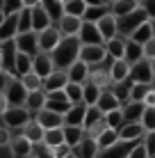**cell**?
I'll list each match as a JSON object with an SVG mask.
<instances>
[{
  "mask_svg": "<svg viewBox=\"0 0 155 158\" xmlns=\"http://www.w3.org/2000/svg\"><path fill=\"white\" fill-rule=\"evenodd\" d=\"M123 110V119L126 124H141V117H144V110H146V106L144 103H128V106L121 108Z\"/></svg>",
  "mask_w": 155,
  "mask_h": 158,
  "instance_id": "cell-25",
  "label": "cell"
},
{
  "mask_svg": "<svg viewBox=\"0 0 155 158\" xmlns=\"http://www.w3.org/2000/svg\"><path fill=\"white\" fill-rule=\"evenodd\" d=\"M68 83H71V80H68V71H60V69H57L50 78L44 80V92H46V94H52V92H64Z\"/></svg>",
  "mask_w": 155,
  "mask_h": 158,
  "instance_id": "cell-13",
  "label": "cell"
},
{
  "mask_svg": "<svg viewBox=\"0 0 155 158\" xmlns=\"http://www.w3.org/2000/svg\"><path fill=\"white\" fill-rule=\"evenodd\" d=\"M100 87L98 85H94V83H84V103H87V106H96V103H98V99H100Z\"/></svg>",
  "mask_w": 155,
  "mask_h": 158,
  "instance_id": "cell-43",
  "label": "cell"
},
{
  "mask_svg": "<svg viewBox=\"0 0 155 158\" xmlns=\"http://www.w3.org/2000/svg\"><path fill=\"white\" fill-rule=\"evenodd\" d=\"M96 106L100 108L103 115H110V112H114V110H121V103H119V99H116L114 94H112V89H103L100 92V99H98Z\"/></svg>",
  "mask_w": 155,
  "mask_h": 158,
  "instance_id": "cell-22",
  "label": "cell"
},
{
  "mask_svg": "<svg viewBox=\"0 0 155 158\" xmlns=\"http://www.w3.org/2000/svg\"><path fill=\"white\" fill-rule=\"evenodd\" d=\"M32 69H34V57L25 55V53H18V57H16V76L23 78V76L32 73Z\"/></svg>",
  "mask_w": 155,
  "mask_h": 158,
  "instance_id": "cell-39",
  "label": "cell"
},
{
  "mask_svg": "<svg viewBox=\"0 0 155 158\" xmlns=\"http://www.w3.org/2000/svg\"><path fill=\"white\" fill-rule=\"evenodd\" d=\"M130 69H132V67L126 62V60H116L114 67H112V85L128 80V78H130Z\"/></svg>",
  "mask_w": 155,
  "mask_h": 158,
  "instance_id": "cell-35",
  "label": "cell"
},
{
  "mask_svg": "<svg viewBox=\"0 0 155 158\" xmlns=\"http://www.w3.org/2000/svg\"><path fill=\"white\" fill-rule=\"evenodd\" d=\"M48 28H52V21H50V16H48V12L44 9V2H39L32 9V30L39 35V32H44Z\"/></svg>",
  "mask_w": 155,
  "mask_h": 158,
  "instance_id": "cell-14",
  "label": "cell"
},
{
  "mask_svg": "<svg viewBox=\"0 0 155 158\" xmlns=\"http://www.w3.org/2000/svg\"><path fill=\"white\" fill-rule=\"evenodd\" d=\"M130 39L135 41V44H139V46H144V44L151 41V39H153V25H151V21H148V23H144L141 28L130 37Z\"/></svg>",
  "mask_w": 155,
  "mask_h": 158,
  "instance_id": "cell-42",
  "label": "cell"
},
{
  "mask_svg": "<svg viewBox=\"0 0 155 158\" xmlns=\"http://www.w3.org/2000/svg\"><path fill=\"white\" fill-rule=\"evenodd\" d=\"M144 60H148V62L155 60V37L148 44H144Z\"/></svg>",
  "mask_w": 155,
  "mask_h": 158,
  "instance_id": "cell-51",
  "label": "cell"
},
{
  "mask_svg": "<svg viewBox=\"0 0 155 158\" xmlns=\"http://www.w3.org/2000/svg\"><path fill=\"white\" fill-rule=\"evenodd\" d=\"M32 71L39 76L41 80H46V78H50L57 69H55V62H52V57L48 55V53H39V55L34 57V69H32Z\"/></svg>",
  "mask_w": 155,
  "mask_h": 158,
  "instance_id": "cell-12",
  "label": "cell"
},
{
  "mask_svg": "<svg viewBox=\"0 0 155 158\" xmlns=\"http://www.w3.org/2000/svg\"><path fill=\"white\" fill-rule=\"evenodd\" d=\"M126 62L130 64V67H135V64H139L144 60V46H139V44H135L132 39L126 41Z\"/></svg>",
  "mask_w": 155,
  "mask_h": 158,
  "instance_id": "cell-29",
  "label": "cell"
},
{
  "mask_svg": "<svg viewBox=\"0 0 155 158\" xmlns=\"http://www.w3.org/2000/svg\"><path fill=\"white\" fill-rule=\"evenodd\" d=\"M64 138H66V147L78 149L84 140V128L80 126H64Z\"/></svg>",
  "mask_w": 155,
  "mask_h": 158,
  "instance_id": "cell-32",
  "label": "cell"
},
{
  "mask_svg": "<svg viewBox=\"0 0 155 158\" xmlns=\"http://www.w3.org/2000/svg\"><path fill=\"white\" fill-rule=\"evenodd\" d=\"M82 19H76V16H64L57 25V30L62 32V37H78L80 30H82Z\"/></svg>",
  "mask_w": 155,
  "mask_h": 158,
  "instance_id": "cell-20",
  "label": "cell"
},
{
  "mask_svg": "<svg viewBox=\"0 0 155 158\" xmlns=\"http://www.w3.org/2000/svg\"><path fill=\"white\" fill-rule=\"evenodd\" d=\"M12 144V131L9 128H0V147Z\"/></svg>",
  "mask_w": 155,
  "mask_h": 158,
  "instance_id": "cell-55",
  "label": "cell"
},
{
  "mask_svg": "<svg viewBox=\"0 0 155 158\" xmlns=\"http://www.w3.org/2000/svg\"><path fill=\"white\" fill-rule=\"evenodd\" d=\"M151 25H153V37H155V21H151Z\"/></svg>",
  "mask_w": 155,
  "mask_h": 158,
  "instance_id": "cell-60",
  "label": "cell"
},
{
  "mask_svg": "<svg viewBox=\"0 0 155 158\" xmlns=\"http://www.w3.org/2000/svg\"><path fill=\"white\" fill-rule=\"evenodd\" d=\"M144 106H146V108H155V89L148 92V96L144 99Z\"/></svg>",
  "mask_w": 155,
  "mask_h": 158,
  "instance_id": "cell-57",
  "label": "cell"
},
{
  "mask_svg": "<svg viewBox=\"0 0 155 158\" xmlns=\"http://www.w3.org/2000/svg\"><path fill=\"white\" fill-rule=\"evenodd\" d=\"M155 89V85H137L132 87V92H130V101L132 103H144V99L148 96V92Z\"/></svg>",
  "mask_w": 155,
  "mask_h": 158,
  "instance_id": "cell-44",
  "label": "cell"
},
{
  "mask_svg": "<svg viewBox=\"0 0 155 158\" xmlns=\"http://www.w3.org/2000/svg\"><path fill=\"white\" fill-rule=\"evenodd\" d=\"M126 41H128V39H121V37H116V39L107 41V44H105L107 55L114 57V60H123V57H126Z\"/></svg>",
  "mask_w": 155,
  "mask_h": 158,
  "instance_id": "cell-37",
  "label": "cell"
},
{
  "mask_svg": "<svg viewBox=\"0 0 155 158\" xmlns=\"http://www.w3.org/2000/svg\"><path fill=\"white\" fill-rule=\"evenodd\" d=\"M96 140H98V147H100V151H103V149H110V147H114L121 138H119V131H114V128H105Z\"/></svg>",
  "mask_w": 155,
  "mask_h": 158,
  "instance_id": "cell-40",
  "label": "cell"
},
{
  "mask_svg": "<svg viewBox=\"0 0 155 158\" xmlns=\"http://www.w3.org/2000/svg\"><path fill=\"white\" fill-rule=\"evenodd\" d=\"M64 158H78V156H76V151H71V154H68V156H64Z\"/></svg>",
  "mask_w": 155,
  "mask_h": 158,
  "instance_id": "cell-59",
  "label": "cell"
},
{
  "mask_svg": "<svg viewBox=\"0 0 155 158\" xmlns=\"http://www.w3.org/2000/svg\"><path fill=\"white\" fill-rule=\"evenodd\" d=\"M9 147H12V154L16 158H28V156H32V147L34 144L23 135V138H12V144Z\"/></svg>",
  "mask_w": 155,
  "mask_h": 158,
  "instance_id": "cell-28",
  "label": "cell"
},
{
  "mask_svg": "<svg viewBox=\"0 0 155 158\" xmlns=\"http://www.w3.org/2000/svg\"><path fill=\"white\" fill-rule=\"evenodd\" d=\"M151 64H153V76H155V60H153V62H151Z\"/></svg>",
  "mask_w": 155,
  "mask_h": 158,
  "instance_id": "cell-61",
  "label": "cell"
},
{
  "mask_svg": "<svg viewBox=\"0 0 155 158\" xmlns=\"http://www.w3.org/2000/svg\"><path fill=\"white\" fill-rule=\"evenodd\" d=\"M105 57H107L105 46H82V51H80V62H84L87 67H96Z\"/></svg>",
  "mask_w": 155,
  "mask_h": 158,
  "instance_id": "cell-11",
  "label": "cell"
},
{
  "mask_svg": "<svg viewBox=\"0 0 155 158\" xmlns=\"http://www.w3.org/2000/svg\"><path fill=\"white\" fill-rule=\"evenodd\" d=\"M5 19H7V16H5V12H2V9H0V28H2V23H5Z\"/></svg>",
  "mask_w": 155,
  "mask_h": 158,
  "instance_id": "cell-58",
  "label": "cell"
},
{
  "mask_svg": "<svg viewBox=\"0 0 155 158\" xmlns=\"http://www.w3.org/2000/svg\"><path fill=\"white\" fill-rule=\"evenodd\" d=\"M135 9H139V2H137V0H114V2H112V16H114V19H123V16L132 14Z\"/></svg>",
  "mask_w": 155,
  "mask_h": 158,
  "instance_id": "cell-26",
  "label": "cell"
},
{
  "mask_svg": "<svg viewBox=\"0 0 155 158\" xmlns=\"http://www.w3.org/2000/svg\"><path fill=\"white\" fill-rule=\"evenodd\" d=\"M73 151H76V156H78V158H98L100 147H98V140H96V138H89V135L84 133L82 144H80L78 149H73Z\"/></svg>",
  "mask_w": 155,
  "mask_h": 158,
  "instance_id": "cell-19",
  "label": "cell"
},
{
  "mask_svg": "<svg viewBox=\"0 0 155 158\" xmlns=\"http://www.w3.org/2000/svg\"><path fill=\"white\" fill-rule=\"evenodd\" d=\"M25 138H28L32 144H41V142H44V138H46V128L41 126L37 119H32L28 126H25Z\"/></svg>",
  "mask_w": 155,
  "mask_h": 158,
  "instance_id": "cell-33",
  "label": "cell"
},
{
  "mask_svg": "<svg viewBox=\"0 0 155 158\" xmlns=\"http://www.w3.org/2000/svg\"><path fill=\"white\" fill-rule=\"evenodd\" d=\"M78 39L82 41V46H105V39H103V35H100L96 23H82V30H80Z\"/></svg>",
  "mask_w": 155,
  "mask_h": 158,
  "instance_id": "cell-8",
  "label": "cell"
},
{
  "mask_svg": "<svg viewBox=\"0 0 155 158\" xmlns=\"http://www.w3.org/2000/svg\"><path fill=\"white\" fill-rule=\"evenodd\" d=\"M80 51H82V41H80L78 37H62L60 46L50 53L52 62H55V69L68 71V69L80 60Z\"/></svg>",
  "mask_w": 155,
  "mask_h": 158,
  "instance_id": "cell-1",
  "label": "cell"
},
{
  "mask_svg": "<svg viewBox=\"0 0 155 158\" xmlns=\"http://www.w3.org/2000/svg\"><path fill=\"white\" fill-rule=\"evenodd\" d=\"M5 16H14V14H21L23 12V0H7L2 7Z\"/></svg>",
  "mask_w": 155,
  "mask_h": 158,
  "instance_id": "cell-49",
  "label": "cell"
},
{
  "mask_svg": "<svg viewBox=\"0 0 155 158\" xmlns=\"http://www.w3.org/2000/svg\"><path fill=\"white\" fill-rule=\"evenodd\" d=\"M66 96L68 101L73 103V106H78V103H84V85H76V83H68L66 85Z\"/></svg>",
  "mask_w": 155,
  "mask_h": 158,
  "instance_id": "cell-41",
  "label": "cell"
},
{
  "mask_svg": "<svg viewBox=\"0 0 155 158\" xmlns=\"http://www.w3.org/2000/svg\"><path fill=\"white\" fill-rule=\"evenodd\" d=\"M5 122H7V128H25L32 122V112L28 108H9L5 112Z\"/></svg>",
  "mask_w": 155,
  "mask_h": 158,
  "instance_id": "cell-4",
  "label": "cell"
},
{
  "mask_svg": "<svg viewBox=\"0 0 155 158\" xmlns=\"http://www.w3.org/2000/svg\"><path fill=\"white\" fill-rule=\"evenodd\" d=\"M32 156H37V158H55V149H48V147L41 142V144L32 147Z\"/></svg>",
  "mask_w": 155,
  "mask_h": 158,
  "instance_id": "cell-50",
  "label": "cell"
},
{
  "mask_svg": "<svg viewBox=\"0 0 155 158\" xmlns=\"http://www.w3.org/2000/svg\"><path fill=\"white\" fill-rule=\"evenodd\" d=\"M28 94L30 92L25 89V85L21 83V78H12L9 87L5 89V96H7V101H9L12 108H25L28 106Z\"/></svg>",
  "mask_w": 155,
  "mask_h": 158,
  "instance_id": "cell-3",
  "label": "cell"
},
{
  "mask_svg": "<svg viewBox=\"0 0 155 158\" xmlns=\"http://www.w3.org/2000/svg\"><path fill=\"white\" fill-rule=\"evenodd\" d=\"M112 14V2L105 0L103 5H89L87 7V14H84V23H100V21L105 19V16Z\"/></svg>",
  "mask_w": 155,
  "mask_h": 158,
  "instance_id": "cell-16",
  "label": "cell"
},
{
  "mask_svg": "<svg viewBox=\"0 0 155 158\" xmlns=\"http://www.w3.org/2000/svg\"><path fill=\"white\" fill-rule=\"evenodd\" d=\"M0 55H2V62H5V71L12 76V78H16V57H18V46H16V39H14V41L0 44Z\"/></svg>",
  "mask_w": 155,
  "mask_h": 158,
  "instance_id": "cell-5",
  "label": "cell"
},
{
  "mask_svg": "<svg viewBox=\"0 0 155 158\" xmlns=\"http://www.w3.org/2000/svg\"><path fill=\"white\" fill-rule=\"evenodd\" d=\"M9 83H12V76L7 71H0V94H5V89L9 87Z\"/></svg>",
  "mask_w": 155,
  "mask_h": 158,
  "instance_id": "cell-54",
  "label": "cell"
},
{
  "mask_svg": "<svg viewBox=\"0 0 155 158\" xmlns=\"http://www.w3.org/2000/svg\"><path fill=\"white\" fill-rule=\"evenodd\" d=\"M87 78H89V67L78 60V62L68 69V80L76 83V85H84V83H87Z\"/></svg>",
  "mask_w": 155,
  "mask_h": 158,
  "instance_id": "cell-30",
  "label": "cell"
},
{
  "mask_svg": "<svg viewBox=\"0 0 155 158\" xmlns=\"http://www.w3.org/2000/svg\"><path fill=\"white\" fill-rule=\"evenodd\" d=\"M130 158H151V156H148V149L144 147V142H139V144L135 147V149H132Z\"/></svg>",
  "mask_w": 155,
  "mask_h": 158,
  "instance_id": "cell-53",
  "label": "cell"
},
{
  "mask_svg": "<svg viewBox=\"0 0 155 158\" xmlns=\"http://www.w3.org/2000/svg\"><path fill=\"white\" fill-rule=\"evenodd\" d=\"M148 14L141 9V2H139V9H135L132 14H128V16H123V19H116V25H119V35H123V37H128L130 39L132 35H135L137 30L141 28L144 23H148Z\"/></svg>",
  "mask_w": 155,
  "mask_h": 158,
  "instance_id": "cell-2",
  "label": "cell"
},
{
  "mask_svg": "<svg viewBox=\"0 0 155 158\" xmlns=\"http://www.w3.org/2000/svg\"><path fill=\"white\" fill-rule=\"evenodd\" d=\"M141 126L146 128V133H155V108H146L144 110Z\"/></svg>",
  "mask_w": 155,
  "mask_h": 158,
  "instance_id": "cell-48",
  "label": "cell"
},
{
  "mask_svg": "<svg viewBox=\"0 0 155 158\" xmlns=\"http://www.w3.org/2000/svg\"><path fill=\"white\" fill-rule=\"evenodd\" d=\"M44 9L48 12V16H50V21L55 25H60V21L64 19V2L62 0H44Z\"/></svg>",
  "mask_w": 155,
  "mask_h": 158,
  "instance_id": "cell-31",
  "label": "cell"
},
{
  "mask_svg": "<svg viewBox=\"0 0 155 158\" xmlns=\"http://www.w3.org/2000/svg\"><path fill=\"white\" fill-rule=\"evenodd\" d=\"M60 41H62V32L57 30L55 25L44 30V32H39V53H48V55H50V53L60 46Z\"/></svg>",
  "mask_w": 155,
  "mask_h": 158,
  "instance_id": "cell-7",
  "label": "cell"
},
{
  "mask_svg": "<svg viewBox=\"0 0 155 158\" xmlns=\"http://www.w3.org/2000/svg\"><path fill=\"white\" fill-rule=\"evenodd\" d=\"M119 138L123 142H144L146 138V128L141 124H123L119 131Z\"/></svg>",
  "mask_w": 155,
  "mask_h": 158,
  "instance_id": "cell-15",
  "label": "cell"
},
{
  "mask_svg": "<svg viewBox=\"0 0 155 158\" xmlns=\"http://www.w3.org/2000/svg\"><path fill=\"white\" fill-rule=\"evenodd\" d=\"M9 108H12V106H9L7 96H5V94H0V117H5V112H7Z\"/></svg>",
  "mask_w": 155,
  "mask_h": 158,
  "instance_id": "cell-56",
  "label": "cell"
},
{
  "mask_svg": "<svg viewBox=\"0 0 155 158\" xmlns=\"http://www.w3.org/2000/svg\"><path fill=\"white\" fill-rule=\"evenodd\" d=\"M21 83L25 85V89H28V92H39V89H44V80H41L34 71L28 73V76H23V78H21Z\"/></svg>",
  "mask_w": 155,
  "mask_h": 158,
  "instance_id": "cell-45",
  "label": "cell"
},
{
  "mask_svg": "<svg viewBox=\"0 0 155 158\" xmlns=\"http://www.w3.org/2000/svg\"><path fill=\"white\" fill-rule=\"evenodd\" d=\"M44 144L48 147V149H60V147H64V144H66V138H64V128H52V131H46Z\"/></svg>",
  "mask_w": 155,
  "mask_h": 158,
  "instance_id": "cell-34",
  "label": "cell"
},
{
  "mask_svg": "<svg viewBox=\"0 0 155 158\" xmlns=\"http://www.w3.org/2000/svg\"><path fill=\"white\" fill-rule=\"evenodd\" d=\"M16 37H18V14L7 16V19H5L2 28H0V44H5V41H14Z\"/></svg>",
  "mask_w": 155,
  "mask_h": 158,
  "instance_id": "cell-21",
  "label": "cell"
},
{
  "mask_svg": "<svg viewBox=\"0 0 155 158\" xmlns=\"http://www.w3.org/2000/svg\"><path fill=\"white\" fill-rule=\"evenodd\" d=\"M105 124H107V128L121 131V126L126 124V119H123V110H114V112H110V115H105Z\"/></svg>",
  "mask_w": 155,
  "mask_h": 158,
  "instance_id": "cell-47",
  "label": "cell"
},
{
  "mask_svg": "<svg viewBox=\"0 0 155 158\" xmlns=\"http://www.w3.org/2000/svg\"><path fill=\"white\" fill-rule=\"evenodd\" d=\"M96 25H98V30H100V35H103L105 44L119 37V25H116V19H114L112 14H110V16H105V19L100 21V23H96Z\"/></svg>",
  "mask_w": 155,
  "mask_h": 158,
  "instance_id": "cell-23",
  "label": "cell"
},
{
  "mask_svg": "<svg viewBox=\"0 0 155 158\" xmlns=\"http://www.w3.org/2000/svg\"><path fill=\"white\" fill-rule=\"evenodd\" d=\"M46 108L52 110V112H57V115H66V112L73 108V103L68 101L66 92H52V94H48V99H46Z\"/></svg>",
  "mask_w": 155,
  "mask_h": 158,
  "instance_id": "cell-10",
  "label": "cell"
},
{
  "mask_svg": "<svg viewBox=\"0 0 155 158\" xmlns=\"http://www.w3.org/2000/svg\"><path fill=\"white\" fill-rule=\"evenodd\" d=\"M16 46H18V53H25L30 57L39 55V35L37 32H25V35L16 37Z\"/></svg>",
  "mask_w": 155,
  "mask_h": 158,
  "instance_id": "cell-9",
  "label": "cell"
},
{
  "mask_svg": "<svg viewBox=\"0 0 155 158\" xmlns=\"http://www.w3.org/2000/svg\"><path fill=\"white\" fill-rule=\"evenodd\" d=\"M87 103H78V106H73L71 110L64 115V126H80L84 128V117H87Z\"/></svg>",
  "mask_w": 155,
  "mask_h": 158,
  "instance_id": "cell-18",
  "label": "cell"
},
{
  "mask_svg": "<svg viewBox=\"0 0 155 158\" xmlns=\"http://www.w3.org/2000/svg\"><path fill=\"white\" fill-rule=\"evenodd\" d=\"M34 119H37V122H39L46 131H52V128H64V115H57V112L48 110V108H44V110H41Z\"/></svg>",
  "mask_w": 155,
  "mask_h": 158,
  "instance_id": "cell-17",
  "label": "cell"
},
{
  "mask_svg": "<svg viewBox=\"0 0 155 158\" xmlns=\"http://www.w3.org/2000/svg\"><path fill=\"white\" fill-rule=\"evenodd\" d=\"M28 158H37V156H28Z\"/></svg>",
  "mask_w": 155,
  "mask_h": 158,
  "instance_id": "cell-62",
  "label": "cell"
},
{
  "mask_svg": "<svg viewBox=\"0 0 155 158\" xmlns=\"http://www.w3.org/2000/svg\"><path fill=\"white\" fill-rule=\"evenodd\" d=\"M141 9L148 14L151 21H155V0H141Z\"/></svg>",
  "mask_w": 155,
  "mask_h": 158,
  "instance_id": "cell-52",
  "label": "cell"
},
{
  "mask_svg": "<svg viewBox=\"0 0 155 158\" xmlns=\"http://www.w3.org/2000/svg\"><path fill=\"white\" fill-rule=\"evenodd\" d=\"M105 122V115L100 112L98 106H89L87 108V117H84V131H91L94 126H98V124Z\"/></svg>",
  "mask_w": 155,
  "mask_h": 158,
  "instance_id": "cell-38",
  "label": "cell"
},
{
  "mask_svg": "<svg viewBox=\"0 0 155 158\" xmlns=\"http://www.w3.org/2000/svg\"><path fill=\"white\" fill-rule=\"evenodd\" d=\"M25 32H34L32 30V9H25L18 14V35H25Z\"/></svg>",
  "mask_w": 155,
  "mask_h": 158,
  "instance_id": "cell-46",
  "label": "cell"
},
{
  "mask_svg": "<svg viewBox=\"0 0 155 158\" xmlns=\"http://www.w3.org/2000/svg\"><path fill=\"white\" fill-rule=\"evenodd\" d=\"M130 78L132 83L137 85H155V76H153V64L148 62V60H141L139 64H135V67L130 69Z\"/></svg>",
  "mask_w": 155,
  "mask_h": 158,
  "instance_id": "cell-6",
  "label": "cell"
},
{
  "mask_svg": "<svg viewBox=\"0 0 155 158\" xmlns=\"http://www.w3.org/2000/svg\"><path fill=\"white\" fill-rule=\"evenodd\" d=\"M89 5L84 0H66L64 2V14L66 16H76V19H84Z\"/></svg>",
  "mask_w": 155,
  "mask_h": 158,
  "instance_id": "cell-36",
  "label": "cell"
},
{
  "mask_svg": "<svg viewBox=\"0 0 155 158\" xmlns=\"http://www.w3.org/2000/svg\"><path fill=\"white\" fill-rule=\"evenodd\" d=\"M46 99H48V94H46L44 89H39V92H30V94H28V106H25V108H28L32 115L37 117V115H39V112L46 108Z\"/></svg>",
  "mask_w": 155,
  "mask_h": 158,
  "instance_id": "cell-27",
  "label": "cell"
},
{
  "mask_svg": "<svg viewBox=\"0 0 155 158\" xmlns=\"http://www.w3.org/2000/svg\"><path fill=\"white\" fill-rule=\"evenodd\" d=\"M132 87H135V83H132V78L123 80V83H114V85H112V94H114L116 99H119L121 108L130 103V92H132Z\"/></svg>",
  "mask_w": 155,
  "mask_h": 158,
  "instance_id": "cell-24",
  "label": "cell"
}]
</instances>
